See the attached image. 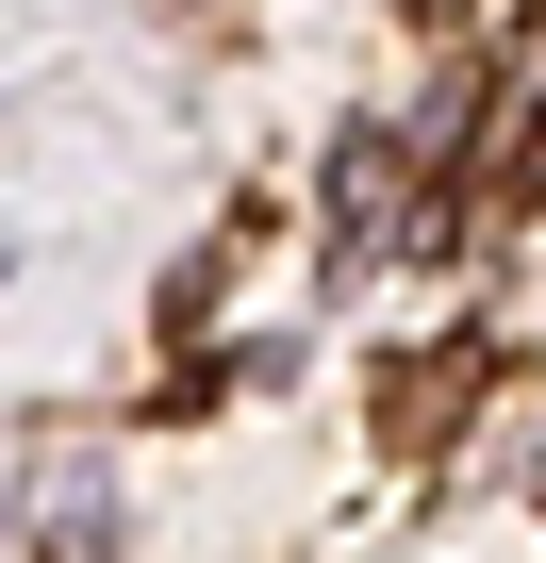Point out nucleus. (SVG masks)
Masks as SVG:
<instances>
[{
    "label": "nucleus",
    "mask_w": 546,
    "mask_h": 563,
    "mask_svg": "<svg viewBox=\"0 0 546 563\" xmlns=\"http://www.w3.org/2000/svg\"><path fill=\"white\" fill-rule=\"evenodd\" d=\"M0 265H18V232H0Z\"/></svg>",
    "instance_id": "1"
}]
</instances>
